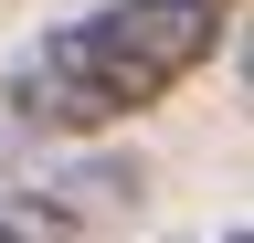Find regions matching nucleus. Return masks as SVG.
Segmentation results:
<instances>
[{
  "mask_svg": "<svg viewBox=\"0 0 254 243\" xmlns=\"http://www.w3.org/2000/svg\"><path fill=\"white\" fill-rule=\"evenodd\" d=\"M222 32H233V0H106L11 64V116H32L53 138L127 127L159 96H180L222 53Z\"/></svg>",
  "mask_w": 254,
  "mask_h": 243,
  "instance_id": "nucleus-1",
  "label": "nucleus"
},
{
  "mask_svg": "<svg viewBox=\"0 0 254 243\" xmlns=\"http://www.w3.org/2000/svg\"><path fill=\"white\" fill-rule=\"evenodd\" d=\"M95 222L74 211L64 180H0V243H85Z\"/></svg>",
  "mask_w": 254,
  "mask_h": 243,
  "instance_id": "nucleus-2",
  "label": "nucleus"
},
{
  "mask_svg": "<svg viewBox=\"0 0 254 243\" xmlns=\"http://www.w3.org/2000/svg\"><path fill=\"white\" fill-rule=\"evenodd\" d=\"M222 243H254V233H222Z\"/></svg>",
  "mask_w": 254,
  "mask_h": 243,
  "instance_id": "nucleus-3",
  "label": "nucleus"
}]
</instances>
